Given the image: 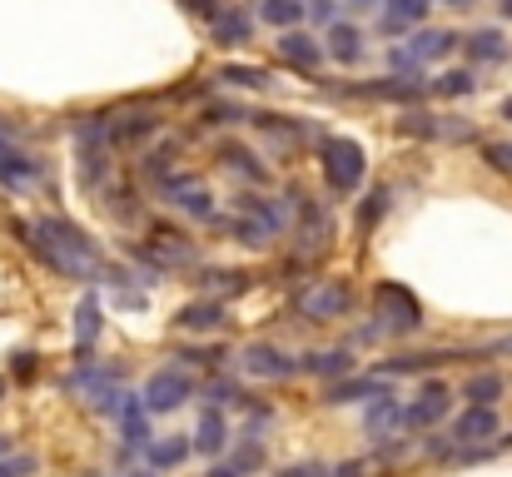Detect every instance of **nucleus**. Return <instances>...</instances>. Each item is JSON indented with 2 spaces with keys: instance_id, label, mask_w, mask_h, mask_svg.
<instances>
[{
  "instance_id": "32",
  "label": "nucleus",
  "mask_w": 512,
  "mask_h": 477,
  "mask_svg": "<svg viewBox=\"0 0 512 477\" xmlns=\"http://www.w3.org/2000/svg\"><path fill=\"white\" fill-rule=\"evenodd\" d=\"M189 448H194V443H184V438H165V443L150 448V463H155V468H179V463L189 458Z\"/></svg>"
},
{
  "instance_id": "7",
  "label": "nucleus",
  "mask_w": 512,
  "mask_h": 477,
  "mask_svg": "<svg viewBox=\"0 0 512 477\" xmlns=\"http://www.w3.org/2000/svg\"><path fill=\"white\" fill-rule=\"evenodd\" d=\"M294 214H299V239H304L309 254L324 249V244H334V214L324 204H314L309 194H294Z\"/></svg>"
},
{
  "instance_id": "46",
  "label": "nucleus",
  "mask_w": 512,
  "mask_h": 477,
  "mask_svg": "<svg viewBox=\"0 0 512 477\" xmlns=\"http://www.w3.org/2000/svg\"><path fill=\"white\" fill-rule=\"evenodd\" d=\"M209 477H239V468H214Z\"/></svg>"
},
{
  "instance_id": "28",
  "label": "nucleus",
  "mask_w": 512,
  "mask_h": 477,
  "mask_svg": "<svg viewBox=\"0 0 512 477\" xmlns=\"http://www.w3.org/2000/svg\"><path fill=\"white\" fill-rule=\"evenodd\" d=\"M304 10H309L304 0H264V5H259V15H264L269 25H279V30L299 25V20H304Z\"/></svg>"
},
{
  "instance_id": "39",
  "label": "nucleus",
  "mask_w": 512,
  "mask_h": 477,
  "mask_svg": "<svg viewBox=\"0 0 512 477\" xmlns=\"http://www.w3.org/2000/svg\"><path fill=\"white\" fill-rule=\"evenodd\" d=\"M234 468H239V473H259V468H264V448H259V443H244V448L234 453Z\"/></svg>"
},
{
  "instance_id": "29",
  "label": "nucleus",
  "mask_w": 512,
  "mask_h": 477,
  "mask_svg": "<svg viewBox=\"0 0 512 477\" xmlns=\"http://www.w3.org/2000/svg\"><path fill=\"white\" fill-rule=\"evenodd\" d=\"M358 95H378V100H418V95H423V85H418V80H398V75H393V80L363 85Z\"/></svg>"
},
{
  "instance_id": "27",
  "label": "nucleus",
  "mask_w": 512,
  "mask_h": 477,
  "mask_svg": "<svg viewBox=\"0 0 512 477\" xmlns=\"http://www.w3.org/2000/svg\"><path fill=\"white\" fill-rule=\"evenodd\" d=\"M463 45H468V55H473V60H488V65H498V60L508 55L503 30H478V35H468Z\"/></svg>"
},
{
  "instance_id": "12",
  "label": "nucleus",
  "mask_w": 512,
  "mask_h": 477,
  "mask_svg": "<svg viewBox=\"0 0 512 477\" xmlns=\"http://www.w3.org/2000/svg\"><path fill=\"white\" fill-rule=\"evenodd\" d=\"M150 259H155L160 269H189V264L199 259V249H194L179 229H165V224H160V229L150 234Z\"/></svg>"
},
{
  "instance_id": "4",
  "label": "nucleus",
  "mask_w": 512,
  "mask_h": 477,
  "mask_svg": "<svg viewBox=\"0 0 512 477\" xmlns=\"http://www.w3.org/2000/svg\"><path fill=\"white\" fill-rule=\"evenodd\" d=\"M348 304H353V289H348V279H319L314 289H304V294H299V314L309 318V323H329V318H343V314H348Z\"/></svg>"
},
{
  "instance_id": "41",
  "label": "nucleus",
  "mask_w": 512,
  "mask_h": 477,
  "mask_svg": "<svg viewBox=\"0 0 512 477\" xmlns=\"http://www.w3.org/2000/svg\"><path fill=\"white\" fill-rule=\"evenodd\" d=\"M483 155H488V164H493V169H508V174H512V145H488Z\"/></svg>"
},
{
  "instance_id": "8",
  "label": "nucleus",
  "mask_w": 512,
  "mask_h": 477,
  "mask_svg": "<svg viewBox=\"0 0 512 477\" xmlns=\"http://www.w3.org/2000/svg\"><path fill=\"white\" fill-rule=\"evenodd\" d=\"M165 199H170L179 214H189V219H214V194H209L194 174H174V179H165Z\"/></svg>"
},
{
  "instance_id": "34",
  "label": "nucleus",
  "mask_w": 512,
  "mask_h": 477,
  "mask_svg": "<svg viewBox=\"0 0 512 477\" xmlns=\"http://www.w3.org/2000/svg\"><path fill=\"white\" fill-rule=\"evenodd\" d=\"M219 155H224V164H229V169L249 174L254 184H264V179H269V174H264V164H254V155H249V150H239V145H224Z\"/></svg>"
},
{
  "instance_id": "9",
  "label": "nucleus",
  "mask_w": 512,
  "mask_h": 477,
  "mask_svg": "<svg viewBox=\"0 0 512 477\" xmlns=\"http://www.w3.org/2000/svg\"><path fill=\"white\" fill-rule=\"evenodd\" d=\"M453 45H458L453 30H423V35H413L408 50H393V65H398V70H418V65H428V60H443Z\"/></svg>"
},
{
  "instance_id": "18",
  "label": "nucleus",
  "mask_w": 512,
  "mask_h": 477,
  "mask_svg": "<svg viewBox=\"0 0 512 477\" xmlns=\"http://www.w3.org/2000/svg\"><path fill=\"white\" fill-rule=\"evenodd\" d=\"M388 388H383V378H334L329 383V393H324V403H358V398H383Z\"/></svg>"
},
{
  "instance_id": "15",
  "label": "nucleus",
  "mask_w": 512,
  "mask_h": 477,
  "mask_svg": "<svg viewBox=\"0 0 512 477\" xmlns=\"http://www.w3.org/2000/svg\"><path fill=\"white\" fill-rule=\"evenodd\" d=\"M155 130H160L155 115H120V120H105L110 145H140V140H150Z\"/></svg>"
},
{
  "instance_id": "23",
  "label": "nucleus",
  "mask_w": 512,
  "mask_h": 477,
  "mask_svg": "<svg viewBox=\"0 0 512 477\" xmlns=\"http://www.w3.org/2000/svg\"><path fill=\"white\" fill-rule=\"evenodd\" d=\"M224 443H229V428H224V413L219 408H209L204 418H199V433H194V453H224Z\"/></svg>"
},
{
  "instance_id": "11",
  "label": "nucleus",
  "mask_w": 512,
  "mask_h": 477,
  "mask_svg": "<svg viewBox=\"0 0 512 477\" xmlns=\"http://www.w3.org/2000/svg\"><path fill=\"white\" fill-rule=\"evenodd\" d=\"M493 433H498V413H493V403H473V408L453 423L448 443H458V448H478V443H488Z\"/></svg>"
},
{
  "instance_id": "37",
  "label": "nucleus",
  "mask_w": 512,
  "mask_h": 477,
  "mask_svg": "<svg viewBox=\"0 0 512 477\" xmlns=\"http://www.w3.org/2000/svg\"><path fill=\"white\" fill-rule=\"evenodd\" d=\"M383 209H388V189H373V194H368V204L358 209V229H373V224L383 219Z\"/></svg>"
},
{
  "instance_id": "38",
  "label": "nucleus",
  "mask_w": 512,
  "mask_h": 477,
  "mask_svg": "<svg viewBox=\"0 0 512 477\" xmlns=\"http://www.w3.org/2000/svg\"><path fill=\"white\" fill-rule=\"evenodd\" d=\"M234 120H249L239 105H204V125H234Z\"/></svg>"
},
{
  "instance_id": "24",
  "label": "nucleus",
  "mask_w": 512,
  "mask_h": 477,
  "mask_svg": "<svg viewBox=\"0 0 512 477\" xmlns=\"http://www.w3.org/2000/svg\"><path fill=\"white\" fill-rule=\"evenodd\" d=\"M304 373H319V378H348L353 373V358L348 348H319L304 358Z\"/></svg>"
},
{
  "instance_id": "25",
  "label": "nucleus",
  "mask_w": 512,
  "mask_h": 477,
  "mask_svg": "<svg viewBox=\"0 0 512 477\" xmlns=\"http://www.w3.org/2000/svg\"><path fill=\"white\" fill-rule=\"evenodd\" d=\"M35 174H40V164H35V159L20 155L15 145H5V140H0V184H30Z\"/></svg>"
},
{
  "instance_id": "2",
  "label": "nucleus",
  "mask_w": 512,
  "mask_h": 477,
  "mask_svg": "<svg viewBox=\"0 0 512 477\" xmlns=\"http://www.w3.org/2000/svg\"><path fill=\"white\" fill-rule=\"evenodd\" d=\"M319 155H324V179H329V189H334V194H353V189L363 184L368 159H363V145H358V140H348V135H329Z\"/></svg>"
},
{
  "instance_id": "13",
  "label": "nucleus",
  "mask_w": 512,
  "mask_h": 477,
  "mask_svg": "<svg viewBox=\"0 0 512 477\" xmlns=\"http://www.w3.org/2000/svg\"><path fill=\"white\" fill-rule=\"evenodd\" d=\"M279 55H284L294 70H319V65H324V45H319L314 35H304V30H284Z\"/></svg>"
},
{
  "instance_id": "1",
  "label": "nucleus",
  "mask_w": 512,
  "mask_h": 477,
  "mask_svg": "<svg viewBox=\"0 0 512 477\" xmlns=\"http://www.w3.org/2000/svg\"><path fill=\"white\" fill-rule=\"evenodd\" d=\"M60 279H75V284H85L90 274H105V259H100V249L70 224V219H35L30 224V239H25Z\"/></svg>"
},
{
  "instance_id": "16",
  "label": "nucleus",
  "mask_w": 512,
  "mask_h": 477,
  "mask_svg": "<svg viewBox=\"0 0 512 477\" xmlns=\"http://www.w3.org/2000/svg\"><path fill=\"white\" fill-rule=\"evenodd\" d=\"M219 323H224V304L219 299H199V304H184L174 314V328H184V333H209Z\"/></svg>"
},
{
  "instance_id": "52",
  "label": "nucleus",
  "mask_w": 512,
  "mask_h": 477,
  "mask_svg": "<svg viewBox=\"0 0 512 477\" xmlns=\"http://www.w3.org/2000/svg\"><path fill=\"white\" fill-rule=\"evenodd\" d=\"M0 393H5V383H0Z\"/></svg>"
},
{
  "instance_id": "51",
  "label": "nucleus",
  "mask_w": 512,
  "mask_h": 477,
  "mask_svg": "<svg viewBox=\"0 0 512 477\" xmlns=\"http://www.w3.org/2000/svg\"><path fill=\"white\" fill-rule=\"evenodd\" d=\"M130 477H150V473H130Z\"/></svg>"
},
{
  "instance_id": "43",
  "label": "nucleus",
  "mask_w": 512,
  "mask_h": 477,
  "mask_svg": "<svg viewBox=\"0 0 512 477\" xmlns=\"http://www.w3.org/2000/svg\"><path fill=\"white\" fill-rule=\"evenodd\" d=\"M279 477H324V468H314V463H299V468H284Z\"/></svg>"
},
{
  "instance_id": "44",
  "label": "nucleus",
  "mask_w": 512,
  "mask_h": 477,
  "mask_svg": "<svg viewBox=\"0 0 512 477\" xmlns=\"http://www.w3.org/2000/svg\"><path fill=\"white\" fill-rule=\"evenodd\" d=\"M184 5H189V10H194V15H209V20H214V15H219V5H214V0H184Z\"/></svg>"
},
{
  "instance_id": "26",
  "label": "nucleus",
  "mask_w": 512,
  "mask_h": 477,
  "mask_svg": "<svg viewBox=\"0 0 512 477\" xmlns=\"http://www.w3.org/2000/svg\"><path fill=\"white\" fill-rule=\"evenodd\" d=\"M458 353H403V358H388L378 373H428V368H443L453 363Z\"/></svg>"
},
{
  "instance_id": "6",
  "label": "nucleus",
  "mask_w": 512,
  "mask_h": 477,
  "mask_svg": "<svg viewBox=\"0 0 512 477\" xmlns=\"http://www.w3.org/2000/svg\"><path fill=\"white\" fill-rule=\"evenodd\" d=\"M448 403H453V393H448V383H423L418 388V398L403 408V433H423V428H433L438 418H448Z\"/></svg>"
},
{
  "instance_id": "22",
  "label": "nucleus",
  "mask_w": 512,
  "mask_h": 477,
  "mask_svg": "<svg viewBox=\"0 0 512 477\" xmlns=\"http://www.w3.org/2000/svg\"><path fill=\"white\" fill-rule=\"evenodd\" d=\"M428 5L433 0H388V10H383V30H413V25H423L428 20Z\"/></svg>"
},
{
  "instance_id": "20",
  "label": "nucleus",
  "mask_w": 512,
  "mask_h": 477,
  "mask_svg": "<svg viewBox=\"0 0 512 477\" xmlns=\"http://www.w3.org/2000/svg\"><path fill=\"white\" fill-rule=\"evenodd\" d=\"M329 55L339 60V65H358L363 60V30L358 25H329Z\"/></svg>"
},
{
  "instance_id": "40",
  "label": "nucleus",
  "mask_w": 512,
  "mask_h": 477,
  "mask_svg": "<svg viewBox=\"0 0 512 477\" xmlns=\"http://www.w3.org/2000/svg\"><path fill=\"white\" fill-rule=\"evenodd\" d=\"M25 473H35V458H30V453H20V458H5V463H0V477H25Z\"/></svg>"
},
{
  "instance_id": "5",
  "label": "nucleus",
  "mask_w": 512,
  "mask_h": 477,
  "mask_svg": "<svg viewBox=\"0 0 512 477\" xmlns=\"http://www.w3.org/2000/svg\"><path fill=\"white\" fill-rule=\"evenodd\" d=\"M189 393H194V383H189V373L184 368H160L150 383H145V408L150 413H174V408H184L189 403Z\"/></svg>"
},
{
  "instance_id": "31",
  "label": "nucleus",
  "mask_w": 512,
  "mask_h": 477,
  "mask_svg": "<svg viewBox=\"0 0 512 477\" xmlns=\"http://www.w3.org/2000/svg\"><path fill=\"white\" fill-rule=\"evenodd\" d=\"M239 209H244V214H254L259 224H269L274 234L284 229V209H274V204H264L259 194H239Z\"/></svg>"
},
{
  "instance_id": "36",
  "label": "nucleus",
  "mask_w": 512,
  "mask_h": 477,
  "mask_svg": "<svg viewBox=\"0 0 512 477\" xmlns=\"http://www.w3.org/2000/svg\"><path fill=\"white\" fill-rule=\"evenodd\" d=\"M438 95H473V75L468 70H448L443 80H433Z\"/></svg>"
},
{
  "instance_id": "19",
  "label": "nucleus",
  "mask_w": 512,
  "mask_h": 477,
  "mask_svg": "<svg viewBox=\"0 0 512 477\" xmlns=\"http://www.w3.org/2000/svg\"><path fill=\"white\" fill-rule=\"evenodd\" d=\"M120 423H125V443H130V448H145V443H150V408H145V398H130V393H125Z\"/></svg>"
},
{
  "instance_id": "50",
  "label": "nucleus",
  "mask_w": 512,
  "mask_h": 477,
  "mask_svg": "<svg viewBox=\"0 0 512 477\" xmlns=\"http://www.w3.org/2000/svg\"><path fill=\"white\" fill-rule=\"evenodd\" d=\"M348 5H368V0H348Z\"/></svg>"
},
{
  "instance_id": "48",
  "label": "nucleus",
  "mask_w": 512,
  "mask_h": 477,
  "mask_svg": "<svg viewBox=\"0 0 512 477\" xmlns=\"http://www.w3.org/2000/svg\"><path fill=\"white\" fill-rule=\"evenodd\" d=\"M5 448H10V438H5V433H0V453H5Z\"/></svg>"
},
{
  "instance_id": "35",
  "label": "nucleus",
  "mask_w": 512,
  "mask_h": 477,
  "mask_svg": "<svg viewBox=\"0 0 512 477\" xmlns=\"http://www.w3.org/2000/svg\"><path fill=\"white\" fill-rule=\"evenodd\" d=\"M199 279H214V294H244L254 284L249 274H234V269H204Z\"/></svg>"
},
{
  "instance_id": "14",
  "label": "nucleus",
  "mask_w": 512,
  "mask_h": 477,
  "mask_svg": "<svg viewBox=\"0 0 512 477\" xmlns=\"http://www.w3.org/2000/svg\"><path fill=\"white\" fill-rule=\"evenodd\" d=\"M95 338H100V299H95V294H85V299H80V309H75V358H80V363L90 358Z\"/></svg>"
},
{
  "instance_id": "10",
  "label": "nucleus",
  "mask_w": 512,
  "mask_h": 477,
  "mask_svg": "<svg viewBox=\"0 0 512 477\" xmlns=\"http://www.w3.org/2000/svg\"><path fill=\"white\" fill-rule=\"evenodd\" d=\"M244 373H254V378H294L304 363H294L284 348H269V343H249L244 348Z\"/></svg>"
},
{
  "instance_id": "42",
  "label": "nucleus",
  "mask_w": 512,
  "mask_h": 477,
  "mask_svg": "<svg viewBox=\"0 0 512 477\" xmlns=\"http://www.w3.org/2000/svg\"><path fill=\"white\" fill-rule=\"evenodd\" d=\"M209 398H214V403H239V388H234V383H214Z\"/></svg>"
},
{
  "instance_id": "3",
  "label": "nucleus",
  "mask_w": 512,
  "mask_h": 477,
  "mask_svg": "<svg viewBox=\"0 0 512 477\" xmlns=\"http://www.w3.org/2000/svg\"><path fill=\"white\" fill-rule=\"evenodd\" d=\"M373 314L383 318V323H378L383 333H408V328L423 323V304H418L403 284L383 279V284H373Z\"/></svg>"
},
{
  "instance_id": "47",
  "label": "nucleus",
  "mask_w": 512,
  "mask_h": 477,
  "mask_svg": "<svg viewBox=\"0 0 512 477\" xmlns=\"http://www.w3.org/2000/svg\"><path fill=\"white\" fill-rule=\"evenodd\" d=\"M503 120H512V100H503Z\"/></svg>"
},
{
  "instance_id": "21",
  "label": "nucleus",
  "mask_w": 512,
  "mask_h": 477,
  "mask_svg": "<svg viewBox=\"0 0 512 477\" xmlns=\"http://www.w3.org/2000/svg\"><path fill=\"white\" fill-rule=\"evenodd\" d=\"M209 25H214L219 45H249V35H254V20H249V10H219Z\"/></svg>"
},
{
  "instance_id": "49",
  "label": "nucleus",
  "mask_w": 512,
  "mask_h": 477,
  "mask_svg": "<svg viewBox=\"0 0 512 477\" xmlns=\"http://www.w3.org/2000/svg\"><path fill=\"white\" fill-rule=\"evenodd\" d=\"M448 5H473V0H448Z\"/></svg>"
},
{
  "instance_id": "45",
  "label": "nucleus",
  "mask_w": 512,
  "mask_h": 477,
  "mask_svg": "<svg viewBox=\"0 0 512 477\" xmlns=\"http://www.w3.org/2000/svg\"><path fill=\"white\" fill-rule=\"evenodd\" d=\"M15 373L30 378V373H35V353H20V358H15Z\"/></svg>"
},
{
  "instance_id": "30",
  "label": "nucleus",
  "mask_w": 512,
  "mask_h": 477,
  "mask_svg": "<svg viewBox=\"0 0 512 477\" xmlns=\"http://www.w3.org/2000/svg\"><path fill=\"white\" fill-rule=\"evenodd\" d=\"M503 398V373H473L468 378V403H498Z\"/></svg>"
},
{
  "instance_id": "33",
  "label": "nucleus",
  "mask_w": 512,
  "mask_h": 477,
  "mask_svg": "<svg viewBox=\"0 0 512 477\" xmlns=\"http://www.w3.org/2000/svg\"><path fill=\"white\" fill-rule=\"evenodd\" d=\"M219 75H224L229 85H239V90H264V85H269V75H264L259 65H224Z\"/></svg>"
},
{
  "instance_id": "17",
  "label": "nucleus",
  "mask_w": 512,
  "mask_h": 477,
  "mask_svg": "<svg viewBox=\"0 0 512 477\" xmlns=\"http://www.w3.org/2000/svg\"><path fill=\"white\" fill-rule=\"evenodd\" d=\"M363 428H368V438H388L393 428H403V403H398L393 393H383V398H373V408H368V418H363Z\"/></svg>"
}]
</instances>
